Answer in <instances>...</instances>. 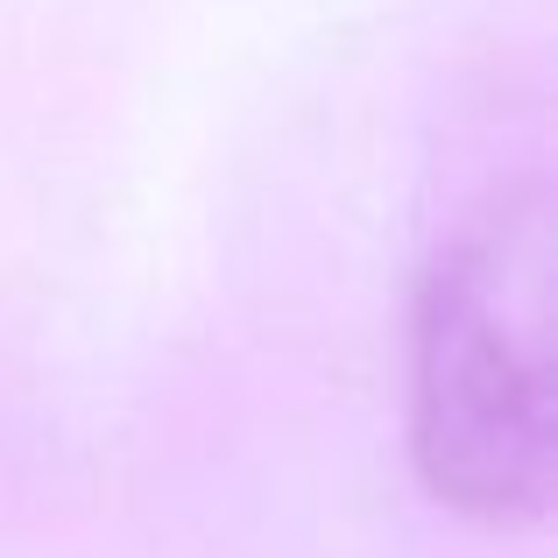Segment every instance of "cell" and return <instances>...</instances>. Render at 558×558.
Returning <instances> with one entry per match:
<instances>
[{"mask_svg":"<svg viewBox=\"0 0 558 558\" xmlns=\"http://www.w3.org/2000/svg\"><path fill=\"white\" fill-rule=\"evenodd\" d=\"M410 446L424 488L474 523H537L558 410L545 340V219L495 205L432 262L410 340Z\"/></svg>","mask_w":558,"mask_h":558,"instance_id":"cell-1","label":"cell"}]
</instances>
